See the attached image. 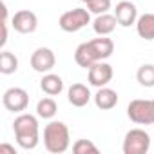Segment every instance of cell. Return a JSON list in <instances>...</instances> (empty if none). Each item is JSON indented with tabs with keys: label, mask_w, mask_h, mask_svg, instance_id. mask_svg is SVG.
<instances>
[{
	"label": "cell",
	"mask_w": 154,
	"mask_h": 154,
	"mask_svg": "<svg viewBox=\"0 0 154 154\" xmlns=\"http://www.w3.org/2000/svg\"><path fill=\"white\" fill-rule=\"evenodd\" d=\"M13 132H15L17 143L22 149H26V150H33L38 145V141H40V136H38V120L33 114L20 112L15 118V122H13Z\"/></svg>",
	"instance_id": "6da1fadb"
},
{
	"label": "cell",
	"mask_w": 154,
	"mask_h": 154,
	"mask_svg": "<svg viewBox=\"0 0 154 154\" xmlns=\"http://www.w3.org/2000/svg\"><path fill=\"white\" fill-rule=\"evenodd\" d=\"M136 33L143 40H154V13H143L136 20Z\"/></svg>",
	"instance_id": "e0dca14e"
},
{
	"label": "cell",
	"mask_w": 154,
	"mask_h": 154,
	"mask_svg": "<svg viewBox=\"0 0 154 154\" xmlns=\"http://www.w3.org/2000/svg\"><path fill=\"white\" fill-rule=\"evenodd\" d=\"M123 154H147L150 149V136L143 129H131L123 138Z\"/></svg>",
	"instance_id": "5b68a950"
},
{
	"label": "cell",
	"mask_w": 154,
	"mask_h": 154,
	"mask_svg": "<svg viewBox=\"0 0 154 154\" xmlns=\"http://www.w3.org/2000/svg\"><path fill=\"white\" fill-rule=\"evenodd\" d=\"M89 44H91L93 53H94V56H96L98 62L107 60V58L114 53V42H112L111 38H107V36L93 38V40H89Z\"/></svg>",
	"instance_id": "5bb4252c"
},
{
	"label": "cell",
	"mask_w": 154,
	"mask_h": 154,
	"mask_svg": "<svg viewBox=\"0 0 154 154\" xmlns=\"http://www.w3.org/2000/svg\"><path fill=\"white\" fill-rule=\"evenodd\" d=\"M11 26H13V29H15L17 33H20V35H31V33H35L36 27H38V18H36V15H35L33 11H29V9H20V11H17V13L13 15Z\"/></svg>",
	"instance_id": "52a82bcc"
},
{
	"label": "cell",
	"mask_w": 154,
	"mask_h": 154,
	"mask_svg": "<svg viewBox=\"0 0 154 154\" xmlns=\"http://www.w3.org/2000/svg\"><path fill=\"white\" fill-rule=\"evenodd\" d=\"M80 2H84V4H87V2H89V0H80Z\"/></svg>",
	"instance_id": "cb8c5ba5"
},
{
	"label": "cell",
	"mask_w": 154,
	"mask_h": 154,
	"mask_svg": "<svg viewBox=\"0 0 154 154\" xmlns=\"http://www.w3.org/2000/svg\"><path fill=\"white\" fill-rule=\"evenodd\" d=\"M54 63H56V56H54L53 49H49V47H38L31 54V67L36 72H42V74L51 72Z\"/></svg>",
	"instance_id": "9c48e42d"
},
{
	"label": "cell",
	"mask_w": 154,
	"mask_h": 154,
	"mask_svg": "<svg viewBox=\"0 0 154 154\" xmlns=\"http://www.w3.org/2000/svg\"><path fill=\"white\" fill-rule=\"evenodd\" d=\"M94 103L98 109L102 111H111L118 105V93L112 91L111 87H98L96 94H94Z\"/></svg>",
	"instance_id": "7c38bea8"
},
{
	"label": "cell",
	"mask_w": 154,
	"mask_h": 154,
	"mask_svg": "<svg viewBox=\"0 0 154 154\" xmlns=\"http://www.w3.org/2000/svg\"><path fill=\"white\" fill-rule=\"evenodd\" d=\"M74 62L78 63L80 67H84V69H89L93 63L98 62L89 42H84V44H80L78 47H76V51H74Z\"/></svg>",
	"instance_id": "2e32d148"
},
{
	"label": "cell",
	"mask_w": 154,
	"mask_h": 154,
	"mask_svg": "<svg viewBox=\"0 0 154 154\" xmlns=\"http://www.w3.org/2000/svg\"><path fill=\"white\" fill-rule=\"evenodd\" d=\"M118 26V20L114 15H109V13H102V15H96V18L93 20V29L98 36H109Z\"/></svg>",
	"instance_id": "4fadbf2b"
},
{
	"label": "cell",
	"mask_w": 154,
	"mask_h": 154,
	"mask_svg": "<svg viewBox=\"0 0 154 154\" xmlns=\"http://www.w3.org/2000/svg\"><path fill=\"white\" fill-rule=\"evenodd\" d=\"M114 17L118 20V26L129 27V26L136 24V20H138V8L131 2V0H122V2L116 4Z\"/></svg>",
	"instance_id": "30bf717a"
},
{
	"label": "cell",
	"mask_w": 154,
	"mask_h": 154,
	"mask_svg": "<svg viewBox=\"0 0 154 154\" xmlns=\"http://www.w3.org/2000/svg\"><path fill=\"white\" fill-rule=\"evenodd\" d=\"M56 111H58V105H56V102H54L51 96L42 98V100L36 103V116H40V118H44V120L54 118Z\"/></svg>",
	"instance_id": "ac0fdd59"
},
{
	"label": "cell",
	"mask_w": 154,
	"mask_h": 154,
	"mask_svg": "<svg viewBox=\"0 0 154 154\" xmlns=\"http://www.w3.org/2000/svg\"><path fill=\"white\" fill-rule=\"evenodd\" d=\"M18 71V58L11 51L0 53V72L2 74H13Z\"/></svg>",
	"instance_id": "d6986e66"
},
{
	"label": "cell",
	"mask_w": 154,
	"mask_h": 154,
	"mask_svg": "<svg viewBox=\"0 0 154 154\" xmlns=\"http://www.w3.org/2000/svg\"><path fill=\"white\" fill-rule=\"evenodd\" d=\"M2 103L11 112H24L29 105V94L22 87H9L2 94Z\"/></svg>",
	"instance_id": "8992f818"
},
{
	"label": "cell",
	"mask_w": 154,
	"mask_h": 154,
	"mask_svg": "<svg viewBox=\"0 0 154 154\" xmlns=\"http://www.w3.org/2000/svg\"><path fill=\"white\" fill-rule=\"evenodd\" d=\"M67 100L72 107H85L91 100V91L84 84H72L67 91Z\"/></svg>",
	"instance_id": "8fae6325"
},
{
	"label": "cell",
	"mask_w": 154,
	"mask_h": 154,
	"mask_svg": "<svg viewBox=\"0 0 154 154\" xmlns=\"http://www.w3.org/2000/svg\"><path fill=\"white\" fill-rule=\"evenodd\" d=\"M87 9L94 15H102V13H107L111 9V0H89L85 4Z\"/></svg>",
	"instance_id": "7402d4cb"
},
{
	"label": "cell",
	"mask_w": 154,
	"mask_h": 154,
	"mask_svg": "<svg viewBox=\"0 0 154 154\" xmlns=\"http://www.w3.org/2000/svg\"><path fill=\"white\" fill-rule=\"evenodd\" d=\"M87 24H91V11L84 9V8L69 9V11L62 13V17L58 18V26L65 33H76V31L84 29Z\"/></svg>",
	"instance_id": "3957f363"
},
{
	"label": "cell",
	"mask_w": 154,
	"mask_h": 154,
	"mask_svg": "<svg viewBox=\"0 0 154 154\" xmlns=\"http://www.w3.org/2000/svg\"><path fill=\"white\" fill-rule=\"evenodd\" d=\"M114 76V71H112V65H109L107 62H96L89 67V84L93 87H105Z\"/></svg>",
	"instance_id": "ba28073f"
},
{
	"label": "cell",
	"mask_w": 154,
	"mask_h": 154,
	"mask_svg": "<svg viewBox=\"0 0 154 154\" xmlns=\"http://www.w3.org/2000/svg\"><path fill=\"white\" fill-rule=\"evenodd\" d=\"M71 136L63 122H49L44 129V147L53 154H62L69 149Z\"/></svg>",
	"instance_id": "7a4b0ae2"
},
{
	"label": "cell",
	"mask_w": 154,
	"mask_h": 154,
	"mask_svg": "<svg viewBox=\"0 0 154 154\" xmlns=\"http://www.w3.org/2000/svg\"><path fill=\"white\" fill-rule=\"evenodd\" d=\"M72 152H76V154H98V147L91 140H76L72 145Z\"/></svg>",
	"instance_id": "44dd1931"
},
{
	"label": "cell",
	"mask_w": 154,
	"mask_h": 154,
	"mask_svg": "<svg viewBox=\"0 0 154 154\" xmlns=\"http://www.w3.org/2000/svg\"><path fill=\"white\" fill-rule=\"evenodd\" d=\"M0 152H9V154H17L15 147H11V145H8V143H2V145H0Z\"/></svg>",
	"instance_id": "603a6c76"
},
{
	"label": "cell",
	"mask_w": 154,
	"mask_h": 154,
	"mask_svg": "<svg viewBox=\"0 0 154 154\" xmlns=\"http://www.w3.org/2000/svg\"><path fill=\"white\" fill-rule=\"evenodd\" d=\"M136 80L141 87H154V65L143 63L136 71Z\"/></svg>",
	"instance_id": "ffe728a7"
},
{
	"label": "cell",
	"mask_w": 154,
	"mask_h": 154,
	"mask_svg": "<svg viewBox=\"0 0 154 154\" xmlns=\"http://www.w3.org/2000/svg\"><path fill=\"white\" fill-rule=\"evenodd\" d=\"M40 89L47 94V96H58L63 91V80L58 74L53 72H45L44 78L40 80Z\"/></svg>",
	"instance_id": "9a60e30c"
},
{
	"label": "cell",
	"mask_w": 154,
	"mask_h": 154,
	"mask_svg": "<svg viewBox=\"0 0 154 154\" xmlns=\"http://www.w3.org/2000/svg\"><path fill=\"white\" fill-rule=\"evenodd\" d=\"M127 116L138 125H154V100H132L127 105Z\"/></svg>",
	"instance_id": "277c9868"
}]
</instances>
